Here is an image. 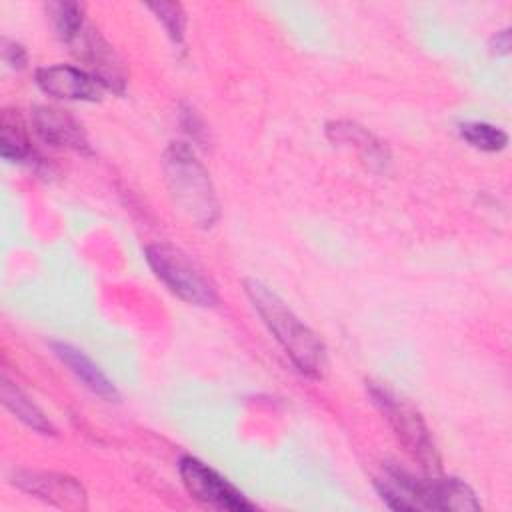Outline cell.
I'll return each instance as SVG.
<instances>
[{
    "label": "cell",
    "mask_w": 512,
    "mask_h": 512,
    "mask_svg": "<svg viewBox=\"0 0 512 512\" xmlns=\"http://www.w3.org/2000/svg\"><path fill=\"white\" fill-rule=\"evenodd\" d=\"M244 288L252 306L262 316L264 324L276 336L294 366L310 378H322L328 362L324 344L318 340V336L280 300L278 294H274L260 280L250 278L244 282Z\"/></svg>",
    "instance_id": "6da1fadb"
},
{
    "label": "cell",
    "mask_w": 512,
    "mask_h": 512,
    "mask_svg": "<svg viewBox=\"0 0 512 512\" xmlns=\"http://www.w3.org/2000/svg\"><path fill=\"white\" fill-rule=\"evenodd\" d=\"M54 354L70 368V372L94 394L106 398V400H118V390L114 384L104 376V372L78 348L70 344H54Z\"/></svg>",
    "instance_id": "8fae6325"
},
{
    "label": "cell",
    "mask_w": 512,
    "mask_h": 512,
    "mask_svg": "<svg viewBox=\"0 0 512 512\" xmlns=\"http://www.w3.org/2000/svg\"><path fill=\"white\" fill-rule=\"evenodd\" d=\"M72 54L86 66L84 70L96 78L102 88L122 94L126 86V68L116 50L88 22L68 42Z\"/></svg>",
    "instance_id": "52a82bcc"
},
{
    "label": "cell",
    "mask_w": 512,
    "mask_h": 512,
    "mask_svg": "<svg viewBox=\"0 0 512 512\" xmlns=\"http://www.w3.org/2000/svg\"><path fill=\"white\" fill-rule=\"evenodd\" d=\"M36 82L46 94L64 100L94 102L100 100L104 90L102 84L96 78H92L86 70L64 64L40 68L36 72Z\"/></svg>",
    "instance_id": "9c48e42d"
},
{
    "label": "cell",
    "mask_w": 512,
    "mask_h": 512,
    "mask_svg": "<svg viewBox=\"0 0 512 512\" xmlns=\"http://www.w3.org/2000/svg\"><path fill=\"white\" fill-rule=\"evenodd\" d=\"M462 138L478 150L500 152L508 144V134L486 122H466L460 126Z\"/></svg>",
    "instance_id": "2e32d148"
},
{
    "label": "cell",
    "mask_w": 512,
    "mask_h": 512,
    "mask_svg": "<svg viewBox=\"0 0 512 512\" xmlns=\"http://www.w3.org/2000/svg\"><path fill=\"white\" fill-rule=\"evenodd\" d=\"M146 260L166 288L184 302L196 306L216 304L214 284L180 248L166 242L150 244L146 248Z\"/></svg>",
    "instance_id": "5b68a950"
},
{
    "label": "cell",
    "mask_w": 512,
    "mask_h": 512,
    "mask_svg": "<svg viewBox=\"0 0 512 512\" xmlns=\"http://www.w3.org/2000/svg\"><path fill=\"white\" fill-rule=\"evenodd\" d=\"M148 8L158 16V20L164 24L168 36L176 42L182 40V34H184V12H182V6L176 4V2H154V4H148Z\"/></svg>",
    "instance_id": "e0dca14e"
},
{
    "label": "cell",
    "mask_w": 512,
    "mask_h": 512,
    "mask_svg": "<svg viewBox=\"0 0 512 512\" xmlns=\"http://www.w3.org/2000/svg\"><path fill=\"white\" fill-rule=\"evenodd\" d=\"M370 396L376 408L388 420L392 432L404 450L426 470H440V456L420 412L404 398L396 396L384 386L370 384Z\"/></svg>",
    "instance_id": "277c9868"
},
{
    "label": "cell",
    "mask_w": 512,
    "mask_h": 512,
    "mask_svg": "<svg viewBox=\"0 0 512 512\" xmlns=\"http://www.w3.org/2000/svg\"><path fill=\"white\" fill-rule=\"evenodd\" d=\"M36 132L48 144L72 148L78 152H88V138L82 124L70 116L66 110L54 106H38L32 114Z\"/></svg>",
    "instance_id": "30bf717a"
},
{
    "label": "cell",
    "mask_w": 512,
    "mask_h": 512,
    "mask_svg": "<svg viewBox=\"0 0 512 512\" xmlns=\"http://www.w3.org/2000/svg\"><path fill=\"white\" fill-rule=\"evenodd\" d=\"M178 472L186 490L202 504L230 512L254 510V504L248 502L236 486H232L224 476L206 466L202 460L184 456L178 464Z\"/></svg>",
    "instance_id": "8992f818"
},
{
    "label": "cell",
    "mask_w": 512,
    "mask_h": 512,
    "mask_svg": "<svg viewBox=\"0 0 512 512\" xmlns=\"http://www.w3.org/2000/svg\"><path fill=\"white\" fill-rule=\"evenodd\" d=\"M382 500L392 510H478L480 502L468 484L458 478H416L394 466L376 478Z\"/></svg>",
    "instance_id": "7a4b0ae2"
},
{
    "label": "cell",
    "mask_w": 512,
    "mask_h": 512,
    "mask_svg": "<svg viewBox=\"0 0 512 512\" xmlns=\"http://www.w3.org/2000/svg\"><path fill=\"white\" fill-rule=\"evenodd\" d=\"M0 396H2V402L4 406L16 416L20 418L26 426L34 428L36 432L40 434H54V426L52 422L44 416V412L20 390L16 388L12 382H8L6 378L2 380L0 384Z\"/></svg>",
    "instance_id": "4fadbf2b"
},
{
    "label": "cell",
    "mask_w": 512,
    "mask_h": 512,
    "mask_svg": "<svg viewBox=\"0 0 512 512\" xmlns=\"http://www.w3.org/2000/svg\"><path fill=\"white\" fill-rule=\"evenodd\" d=\"M510 30L506 28V30H502V32H498L496 34V38L492 40V50L496 52V54H508L510 52Z\"/></svg>",
    "instance_id": "d6986e66"
},
{
    "label": "cell",
    "mask_w": 512,
    "mask_h": 512,
    "mask_svg": "<svg viewBox=\"0 0 512 512\" xmlns=\"http://www.w3.org/2000/svg\"><path fill=\"white\" fill-rule=\"evenodd\" d=\"M328 134L336 144H354L358 152L370 162H386V152L364 128L350 122H336L328 126Z\"/></svg>",
    "instance_id": "5bb4252c"
},
{
    "label": "cell",
    "mask_w": 512,
    "mask_h": 512,
    "mask_svg": "<svg viewBox=\"0 0 512 512\" xmlns=\"http://www.w3.org/2000/svg\"><path fill=\"white\" fill-rule=\"evenodd\" d=\"M14 484L24 492L42 498L64 510H84L86 508V492L82 484L66 474L56 472H38V470H22L14 474Z\"/></svg>",
    "instance_id": "ba28073f"
},
{
    "label": "cell",
    "mask_w": 512,
    "mask_h": 512,
    "mask_svg": "<svg viewBox=\"0 0 512 512\" xmlns=\"http://www.w3.org/2000/svg\"><path fill=\"white\" fill-rule=\"evenodd\" d=\"M0 152L4 160L24 162L32 156L26 124L18 110H4L0 118Z\"/></svg>",
    "instance_id": "7c38bea8"
},
{
    "label": "cell",
    "mask_w": 512,
    "mask_h": 512,
    "mask_svg": "<svg viewBox=\"0 0 512 512\" xmlns=\"http://www.w3.org/2000/svg\"><path fill=\"white\" fill-rule=\"evenodd\" d=\"M164 170L174 200L200 226H210L218 216V202L208 172L184 142H172L164 152Z\"/></svg>",
    "instance_id": "3957f363"
},
{
    "label": "cell",
    "mask_w": 512,
    "mask_h": 512,
    "mask_svg": "<svg viewBox=\"0 0 512 512\" xmlns=\"http://www.w3.org/2000/svg\"><path fill=\"white\" fill-rule=\"evenodd\" d=\"M54 30L62 42H70L86 24L84 10L76 2H50L46 6Z\"/></svg>",
    "instance_id": "9a60e30c"
},
{
    "label": "cell",
    "mask_w": 512,
    "mask_h": 512,
    "mask_svg": "<svg viewBox=\"0 0 512 512\" xmlns=\"http://www.w3.org/2000/svg\"><path fill=\"white\" fill-rule=\"evenodd\" d=\"M2 54H4V60L12 66V68H22L24 62H26V52L20 44H14V42H6L4 48H2Z\"/></svg>",
    "instance_id": "ac0fdd59"
}]
</instances>
